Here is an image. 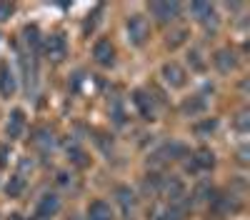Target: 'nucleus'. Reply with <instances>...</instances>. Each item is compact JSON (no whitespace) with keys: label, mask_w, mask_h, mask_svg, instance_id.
Masks as SVG:
<instances>
[{"label":"nucleus","mask_w":250,"mask_h":220,"mask_svg":"<svg viewBox=\"0 0 250 220\" xmlns=\"http://www.w3.org/2000/svg\"><path fill=\"white\" fill-rule=\"evenodd\" d=\"M165 198V203H170V205H178L183 210H188V205L193 203L190 198H188V190H185V183L180 178L170 175V178H163V185H160V193Z\"/></svg>","instance_id":"obj_1"},{"label":"nucleus","mask_w":250,"mask_h":220,"mask_svg":"<svg viewBox=\"0 0 250 220\" xmlns=\"http://www.w3.org/2000/svg\"><path fill=\"white\" fill-rule=\"evenodd\" d=\"M125 30H128V40L135 48L145 45L148 38H150V25H148V20H145L143 15H130L128 23H125Z\"/></svg>","instance_id":"obj_2"},{"label":"nucleus","mask_w":250,"mask_h":220,"mask_svg":"<svg viewBox=\"0 0 250 220\" xmlns=\"http://www.w3.org/2000/svg\"><path fill=\"white\" fill-rule=\"evenodd\" d=\"M43 50L48 55V60H53V63H62L68 55V40L62 33H53L43 40Z\"/></svg>","instance_id":"obj_3"},{"label":"nucleus","mask_w":250,"mask_h":220,"mask_svg":"<svg viewBox=\"0 0 250 220\" xmlns=\"http://www.w3.org/2000/svg\"><path fill=\"white\" fill-rule=\"evenodd\" d=\"M160 75H163L165 83H168L170 88H175V90L185 88V83H188V73H185V68H180L178 63H165V65L160 68Z\"/></svg>","instance_id":"obj_4"},{"label":"nucleus","mask_w":250,"mask_h":220,"mask_svg":"<svg viewBox=\"0 0 250 220\" xmlns=\"http://www.w3.org/2000/svg\"><path fill=\"white\" fill-rule=\"evenodd\" d=\"M60 210V198L55 193H45L38 200V210H35V220H50L55 218Z\"/></svg>","instance_id":"obj_5"},{"label":"nucleus","mask_w":250,"mask_h":220,"mask_svg":"<svg viewBox=\"0 0 250 220\" xmlns=\"http://www.w3.org/2000/svg\"><path fill=\"white\" fill-rule=\"evenodd\" d=\"M190 10H193V15H195V20L200 25H205V28H218V13H215V5H210V3H193L190 5Z\"/></svg>","instance_id":"obj_6"},{"label":"nucleus","mask_w":250,"mask_h":220,"mask_svg":"<svg viewBox=\"0 0 250 220\" xmlns=\"http://www.w3.org/2000/svg\"><path fill=\"white\" fill-rule=\"evenodd\" d=\"M93 58H95V63H98V65H103V68H110V65L115 63V48H113L110 40L100 38L98 43L93 45Z\"/></svg>","instance_id":"obj_7"},{"label":"nucleus","mask_w":250,"mask_h":220,"mask_svg":"<svg viewBox=\"0 0 250 220\" xmlns=\"http://www.w3.org/2000/svg\"><path fill=\"white\" fill-rule=\"evenodd\" d=\"M150 13H153V18L158 20V23L168 25L180 15V3H153Z\"/></svg>","instance_id":"obj_8"},{"label":"nucleus","mask_w":250,"mask_h":220,"mask_svg":"<svg viewBox=\"0 0 250 220\" xmlns=\"http://www.w3.org/2000/svg\"><path fill=\"white\" fill-rule=\"evenodd\" d=\"M188 155V148L183 143H165L158 153H153V163H168V160H180Z\"/></svg>","instance_id":"obj_9"},{"label":"nucleus","mask_w":250,"mask_h":220,"mask_svg":"<svg viewBox=\"0 0 250 220\" xmlns=\"http://www.w3.org/2000/svg\"><path fill=\"white\" fill-rule=\"evenodd\" d=\"M208 208H210V213L213 215H218V218H225L230 210H238V203L233 200V195H223V193H215L213 198H210V203H208Z\"/></svg>","instance_id":"obj_10"},{"label":"nucleus","mask_w":250,"mask_h":220,"mask_svg":"<svg viewBox=\"0 0 250 220\" xmlns=\"http://www.w3.org/2000/svg\"><path fill=\"white\" fill-rule=\"evenodd\" d=\"M133 103H135L138 113H140L145 120H155V100L150 98V93L135 90V93H133Z\"/></svg>","instance_id":"obj_11"},{"label":"nucleus","mask_w":250,"mask_h":220,"mask_svg":"<svg viewBox=\"0 0 250 220\" xmlns=\"http://www.w3.org/2000/svg\"><path fill=\"white\" fill-rule=\"evenodd\" d=\"M23 133H25V113L20 110V108H15V110L8 115L5 135H8L10 140H18V138H23Z\"/></svg>","instance_id":"obj_12"},{"label":"nucleus","mask_w":250,"mask_h":220,"mask_svg":"<svg viewBox=\"0 0 250 220\" xmlns=\"http://www.w3.org/2000/svg\"><path fill=\"white\" fill-rule=\"evenodd\" d=\"M148 218L150 220H183L185 218V210L178 208V205H170V203H163V205L150 208Z\"/></svg>","instance_id":"obj_13"},{"label":"nucleus","mask_w":250,"mask_h":220,"mask_svg":"<svg viewBox=\"0 0 250 220\" xmlns=\"http://www.w3.org/2000/svg\"><path fill=\"white\" fill-rule=\"evenodd\" d=\"M18 90V80H15V73L8 63H0V95L3 98H13Z\"/></svg>","instance_id":"obj_14"},{"label":"nucleus","mask_w":250,"mask_h":220,"mask_svg":"<svg viewBox=\"0 0 250 220\" xmlns=\"http://www.w3.org/2000/svg\"><path fill=\"white\" fill-rule=\"evenodd\" d=\"M213 63H215V68H218L220 73H230V70L238 68V58H235V53H233L230 48H220V50H215V55H213Z\"/></svg>","instance_id":"obj_15"},{"label":"nucleus","mask_w":250,"mask_h":220,"mask_svg":"<svg viewBox=\"0 0 250 220\" xmlns=\"http://www.w3.org/2000/svg\"><path fill=\"white\" fill-rule=\"evenodd\" d=\"M85 220H113V210L105 200H93L88 205V213H85Z\"/></svg>","instance_id":"obj_16"},{"label":"nucleus","mask_w":250,"mask_h":220,"mask_svg":"<svg viewBox=\"0 0 250 220\" xmlns=\"http://www.w3.org/2000/svg\"><path fill=\"white\" fill-rule=\"evenodd\" d=\"M213 165H215V155L208 148H200L193 153V170H210Z\"/></svg>","instance_id":"obj_17"},{"label":"nucleus","mask_w":250,"mask_h":220,"mask_svg":"<svg viewBox=\"0 0 250 220\" xmlns=\"http://www.w3.org/2000/svg\"><path fill=\"white\" fill-rule=\"evenodd\" d=\"M205 108H208V100L203 98V95H193L190 100H185V103L180 105V110H183V115H200V113H205Z\"/></svg>","instance_id":"obj_18"},{"label":"nucleus","mask_w":250,"mask_h":220,"mask_svg":"<svg viewBox=\"0 0 250 220\" xmlns=\"http://www.w3.org/2000/svg\"><path fill=\"white\" fill-rule=\"evenodd\" d=\"M23 35H25V43H28V48H30V55L40 53V48H43V40H40L38 25H28V28L23 30Z\"/></svg>","instance_id":"obj_19"},{"label":"nucleus","mask_w":250,"mask_h":220,"mask_svg":"<svg viewBox=\"0 0 250 220\" xmlns=\"http://www.w3.org/2000/svg\"><path fill=\"white\" fill-rule=\"evenodd\" d=\"M68 158H70V163L80 170L90 165V158L85 155V150H83L80 145H68Z\"/></svg>","instance_id":"obj_20"},{"label":"nucleus","mask_w":250,"mask_h":220,"mask_svg":"<svg viewBox=\"0 0 250 220\" xmlns=\"http://www.w3.org/2000/svg\"><path fill=\"white\" fill-rule=\"evenodd\" d=\"M115 198H118V203L123 205V210H125V213H130V210L135 208V195H133V190H130V188L120 185V188L115 190Z\"/></svg>","instance_id":"obj_21"},{"label":"nucleus","mask_w":250,"mask_h":220,"mask_svg":"<svg viewBox=\"0 0 250 220\" xmlns=\"http://www.w3.org/2000/svg\"><path fill=\"white\" fill-rule=\"evenodd\" d=\"M23 190H25V178L23 175H13L8 180V185H5V195L8 198H20Z\"/></svg>","instance_id":"obj_22"},{"label":"nucleus","mask_w":250,"mask_h":220,"mask_svg":"<svg viewBox=\"0 0 250 220\" xmlns=\"http://www.w3.org/2000/svg\"><path fill=\"white\" fill-rule=\"evenodd\" d=\"M160 185H163V175H158V173L145 175V180H143V190L148 193V195H155V193H160Z\"/></svg>","instance_id":"obj_23"},{"label":"nucleus","mask_w":250,"mask_h":220,"mask_svg":"<svg viewBox=\"0 0 250 220\" xmlns=\"http://www.w3.org/2000/svg\"><path fill=\"white\" fill-rule=\"evenodd\" d=\"M193 130H195V135H210V133H215L218 130V120L215 118H205V120H200V123H195L193 125Z\"/></svg>","instance_id":"obj_24"},{"label":"nucleus","mask_w":250,"mask_h":220,"mask_svg":"<svg viewBox=\"0 0 250 220\" xmlns=\"http://www.w3.org/2000/svg\"><path fill=\"white\" fill-rule=\"evenodd\" d=\"M33 145H35V148H40V150L53 148V135H50L45 128H40V130L35 133V138H33Z\"/></svg>","instance_id":"obj_25"},{"label":"nucleus","mask_w":250,"mask_h":220,"mask_svg":"<svg viewBox=\"0 0 250 220\" xmlns=\"http://www.w3.org/2000/svg\"><path fill=\"white\" fill-rule=\"evenodd\" d=\"M213 195H215V190L208 185V183H200V185L195 188V193H193V198L198 200V203H210Z\"/></svg>","instance_id":"obj_26"},{"label":"nucleus","mask_w":250,"mask_h":220,"mask_svg":"<svg viewBox=\"0 0 250 220\" xmlns=\"http://www.w3.org/2000/svg\"><path fill=\"white\" fill-rule=\"evenodd\" d=\"M188 63H190V68H193V70H198V73H203V70H205V60L200 58V53H198V50H190V55H188Z\"/></svg>","instance_id":"obj_27"},{"label":"nucleus","mask_w":250,"mask_h":220,"mask_svg":"<svg viewBox=\"0 0 250 220\" xmlns=\"http://www.w3.org/2000/svg\"><path fill=\"white\" fill-rule=\"evenodd\" d=\"M235 128H238L240 133H245V130H248V110L238 113V118H235Z\"/></svg>","instance_id":"obj_28"},{"label":"nucleus","mask_w":250,"mask_h":220,"mask_svg":"<svg viewBox=\"0 0 250 220\" xmlns=\"http://www.w3.org/2000/svg\"><path fill=\"white\" fill-rule=\"evenodd\" d=\"M8 163H10V148L0 145V168H8Z\"/></svg>","instance_id":"obj_29"},{"label":"nucleus","mask_w":250,"mask_h":220,"mask_svg":"<svg viewBox=\"0 0 250 220\" xmlns=\"http://www.w3.org/2000/svg\"><path fill=\"white\" fill-rule=\"evenodd\" d=\"M13 15V5L10 3H0V23H3V20H8Z\"/></svg>","instance_id":"obj_30"},{"label":"nucleus","mask_w":250,"mask_h":220,"mask_svg":"<svg viewBox=\"0 0 250 220\" xmlns=\"http://www.w3.org/2000/svg\"><path fill=\"white\" fill-rule=\"evenodd\" d=\"M113 115H115V123H118V125H123V123H125V115H123L120 103H115V105H113Z\"/></svg>","instance_id":"obj_31"},{"label":"nucleus","mask_w":250,"mask_h":220,"mask_svg":"<svg viewBox=\"0 0 250 220\" xmlns=\"http://www.w3.org/2000/svg\"><path fill=\"white\" fill-rule=\"evenodd\" d=\"M183 38H185V30L175 33V35H173V40H168V45H170V48H178V45L183 43Z\"/></svg>","instance_id":"obj_32"}]
</instances>
